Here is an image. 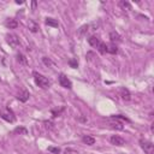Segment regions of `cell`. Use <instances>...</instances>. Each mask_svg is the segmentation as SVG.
<instances>
[{
	"mask_svg": "<svg viewBox=\"0 0 154 154\" xmlns=\"http://www.w3.org/2000/svg\"><path fill=\"white\" fill-rule=\"evenodd\" d=\"M140 146L141 148L144 150V153L147 154H153V150H154V144L153 142L148 141V140H144V139H141L140 140Z\"/></svg>",
	"mask_w": 154,
	"mask_h": 154,
	"instance_id": "cell-3",
	"label": "cell"
},
{
	"mask_svg": "<svg viewBox=\"0 0 154 154\" xmlns=\"http://www.w3.org/2000/svg\"><path fill=\"white\" fill-rule=\"evenodd\" d=\"M48 152L54 153V154H59L60 153V149L59 148H55V147H48Z\"/></svg>",
	"mask_w": 154,
	"mask_h": 154,
	"instance_id": "cell-25",
	"label": "cell"
},
{
	"mask_svg": "<svg viewBox=\"0 0 154 154\" xmlns=\"http://www.w3.org/2000/svg\"><path fill=\"white\" fill-rule=\"evenodd\" d=\"M88 42H89V45L91 46V47H95V48H98L99 47V45L102 42L98 36H95V35H91V36H89V39H88Z\"/></svg>",
	"mask_w": 154,
	"mask_h": 154,
	"instance_id": "cell-8",
	"label": "cell"
},
{
	"mask_svg": "<svg viewBox=\"0 0 154 154\" xmlns=\"http://www.w3.org/2000/svg\"><path fill=\"white\" fill-rule=\"evenodd\" d=\"M36 5H38V4H36V1H33V3H32V6H33V10H35V7H36Z\"/></svg>",
	"mask_w": 154,
	"mask_h": 154,
	"instance_id": "cell-26",
	"label": "cell"
},
{
	"mask_svg": "<svg viewBox=\"0 0 154 154\" xmlns=\"http://www.w3.org/2000/svg\"><path fill=\"white\" fill-rule=\"evenodd\" d=\"M88 29H89V25H83V27H81V29L78 30V35L83 36V35L88 32Z\"/></svg>",
	"mask_w": 154,
	"mask_h": 154,
	"instance_id": "cell-21",
	"label": "cell"
},
{
	"mask_svg": "<svg viewBox=\"0 0 154 154\" xmlns=\"http://www.w3.org/2000/svg\"><path fill=\"white\" fill-rule=\"evenodd\" d=\"M28 28H29V30L32 33H36L38 30H39V24L38 23H35L34 21H29V23H28Z\"/></svg>",
	"mask_w": 154,
	"mask_h": 154,
	"instance_id": "cell-13",
	"label": "cell"
},
{
	"mask_svg": "<svg viewBox=\"0 0 154 154\" xmlns=\"http://www.w3.org/2000/svg\"><path fill=\"white\" fill-rule=\"evenodd\" d=\"M46 24L49 27H53V28H58V25H59L58 21L54 18H46Z\"/></svg>",
	"mask_w": 154,
	"mask_h": 154,
	"instance_id": "cell-15",
	"label": "cell"
},
{
	"mask_svg": "<svg viewBox=\"0 0 154 154\" xmlns=\"http://www.w3.org/2000/svg\"><path fill=\"white\" fill-rule=\"evenodd\" d=\"M42 61H43V64L47 65V66H52V65H53V63L51 61V59H48L47 57H43V58H42Z\"/></svg>",
	"mask_w": 154,
	"mask_h": 154,
	"instance_id": "cell-23",
	"label": "cell"
},
{
	"mask_svg": "<svg viewBox=\"0 0 154 154\" xmlns=\"http://www.w3.org/2000/svg\"><path fill=\"white\" fill-rule=\"evenodd\" d=\"M119 6L123 9V10H128V11H130V10H133V7H131V5L128 3V1H125V0H122V1H119Z\"/></svg>",
	"mask_w": 154,
	"mask_h": 154,
	"instance_id": "cell-16",
	"label": "cell"
},
{
	"mask_svg": "<svg viewBox=\"0 0 154 154\" xmlns=\"http://www.w3.org/2000/svg\"><path fill=\"white\" fill-rule=\"evenodd\" d=\"M6 39H7V43H9L12 48H17V47L21 45L19 38H18L17 35H15V34H9V35L6 36Z\"/></svg>",
	"mask_w": 154,
	"mask_h": 154,
	"instance_id": "cell-4",
	"label": "cell"
},
{
	"mask_svg": "<svg viewBox=\"0 0 154 154\" xmlns=\"http://www.w3.org/2000/svg\"><path fill=\"white\" fill-rule=\"evenodd\" d=\"M5 27L9 28V29H16L18 27V22L13 18H7L5 21Z\"/></svg>",
	"mask_w": 154,
	"mask_h": 154,
	"instance_id": "cell-9",
	"label": "cell"
},
{
	"mask_svg": "<svg viewBox=\"0 0 154 154\" xmlns=\"http://www.w3.org/2000/svg\"><path fill=\"white\" fill-rule=\"evenodd\" d=\"M33 76H34L35 84H36L38 87H40V88H42V89H47V88H49L51 82H49V81H48V78H46L43 75H41V74H39V72H34V74H33Z\"/></svg>",
	"mask_w": 154,
	"mask_h": 154,
	"instance_id": "cell-1",
	"label": "cell"
},
{
	"mask_svg": "<svg viewBox=\"0 0 154 154\" xmlns=\"http://www.w3.org/2000/svg\"><path fill=\"white\" fill-rule=\"evenodd\" d=\"M69 64H70V66H71V68H74V69H76V68L78 66V63H77V60H76V59H71V60L69 61Z\"/></svg>",
	"mask_w": 154,
	"mask_h": 154,
	"instance_id": "cell-24",
	"label": "cell"
},
{
	"mask_svg": "<svg viewBox=\"0 0 154 154\" xmlns=\"http://www.w3.org/2000/svg\"><path fill=\"white\" fill-rule=\"evenodd\" d=\"M110 40H111V43H118V42H120L122 41V38H120V35L117 33V32H111L110 33Z\"/></svg>",
	"mask_w": 154,
	"mask_h": 154,
	"instance_id": "cell-10",
	"label": "cell"
},
{
	"mask_svg": "<svg viewBox=\"0 0 154 154\" xmlns=\"http://www.w3.org/2000/svg\"><path fill=\"white\" fill-rule=\"evenodd\" d=\"M111 118H112V119H116V120H117V119H120V120H125V122H130V120H129V118H127L125 116H122V114H117V116L114 114V116H112Z\"/></svg>",
	"mask_w": 154,
	"mask_h": 154,
	"instance_id": "cell-22",
	"label": "cell"
},
{
	"mask_svg": "<svg viewBox=\"0 0 154 154\" xmlns=\"http://www.w3.org/2000/svg\"><path fill=\"white\" fill-rule=\"evenodd\" d=\"M107 53L117 54V53H118V47H117V45H114V43H110V45H107Z\"/></svg>",
	"mask_w": 154,
	"mask_h": 154,
	"instance_id": "cell-14",
	"label": "cell"
},
{
	"mask_svg": "<svg viewBox=\"0 0 154 154\" xmlns=\"http://www.w3.org/2000/svg\"><path fill=\"white\" fill-rule=\"evenodd\" d=\"M110 142H111V144H114V146H118V147H122V146L125 144V140L120 136H118V135H112L110 137Z\"/></svg>",
	"mask_w": 154,
	"mask_h": 154,
	"instance_id": "cell-6",
	"label": "cell"
},
{
	"mask_svg": "<svg viewBox=\"0 0 154 154\" xmlns=\"http://www.w3.org/2000/svg\"><path fill=\"white\" fill-rule=\"evenodd\" d=\"M13 133H15V134H23V135H27V134H28V130H27L25 128H23V127H18V128H16V129L13 130Z\"/></svg>",
	"mask_w": 154,
	"mask_h": 154,
	"instance_id": "cell-20",
	"label": "cell"
},
{
	"mask_svg": "<svg viewBox=\"0 0 154 154\" xmlns=\"http://www.w3.org/2000/svg\"><path fill=\"white\" fill-rule=\"evenodd\" d=\"M110 125H111V128H113V129H117V130H123V128H124V127H123V124H122V123H119V122H111L110 123Z\"/></svg>",
	"mask_w": 154,
	"mask_h": 154,
	"instance_id": "cell-17",
	"label": "cell"
},
{
	"mask_svg": "<svg viewBox=\"0 0 154 154\" xmlns=\"http://www.w3.org/2000/svg\"><path fill=\"white\" fill-rule=\"evenodd\" d=\"M119 95H120V98H122L123 100H125V101L131 100V94H130L129 89H127L125 87L119 88Z\"/></svg>",
	"mask_w": 154,
	"mask_h": 154,
	"instance_id": "cell-7",
	"label": "cell"
},
{
	"mask_svg": "<svg viewBox=\"0 0 154 154\" xmlns=\"http://www.w3.org/2000/svg\"><path fill=\"white\" fill-rule=\"evenodd\" d=\"M98 51H99L101 54L107 53V45H106L105 42H101V43L99 45V47H98Z\"/></svg>",
	"mask_w": 154,
	"mask_h": 154,
	"instance_id": "cell-19",
	"label": "cell"
},
{
	"mask_svg": "<svg viewBox=\"0 0 154 154\" xmlns=\"http://www.w3.org/2000/svg\"><path fill=\"white\" fill-rule=\"evenodd\" d=\"M59 84L63 87V88H66V89H71L72 88V83H71V81L64 75V74H60L59 75Z\"/></svg>",
	"mask_w": 154,
	"mask_h": 154,
	"instance_id": "cell-5",
	"label": "cell"
},
{
	"mask_svg": "<svg viewBox=\"0 0 154 154\" xmlns=\"http://www.w3.org/2000/svg\"><path fill=\"white\" fill-rule=\"evenodd\" d=\"M17 60L19 61L21 64H23V65H27V64H28V60H27L25 55L22 54V53H18V54H17Z\"/></svg>",
	"mask_w": 154,
	"mask_h": 154,
	"instance_id": "cell-18",
	"label": "cell"
},
{
	"mask_svg": "<svg viewBox=\"0 0 154 154\" xmlns=\"http://www.w3.org/2000/svg\"><path fill=\"white\" fill-rule=\"evenodd\" d=\"M82 141H83L85 144H88V146H93V144L95 143V139H94L93 136H89V135L83 136V137H82Z\"/></svg>",
	"mask_w": 154,
	"mask_h": 154,
	"instance_id": "cell-12",
	"label": "cell"
},
{
	"mask_svg": "<svg viewBox=\"0 0 154 154\" xmlns=\"http://www.w3.org/2000/svg\"><path fill=\"white\" fill-rule=\"evenodd\" d=\"M29 97H30V94H29V91L28 90H22L21 93L18 94V100L19 101H22V102H25V101H28V99H29Z\"/></svg>",
	"mask_w": 154,
	"mask_h": 154,
	"instance_id": "cell-11",
	"label": "cell"
},
{
	"mask_svg": "<svg viewBox=\"0 0 154 154\" xmlns=\"http://www.w3.org/2000/svg\"><path fill=\"white\" fill-rule=\"evenodd\" d=\"M0 117H1L4 120L9 122V123H13L16 120V117H15V113L10 108V107H6L4 111L0 112Z\"/></svg>",
	"mask_w": 154,
	"mask_h": 154,
	"instance_id": "cell-2",
	"label": "cell"
}]
</instances>
